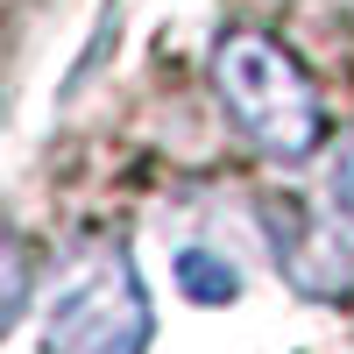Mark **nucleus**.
<instances>
[{
    "mask_svg": "<svg viewBox=\"0 0 354 354\" xmlns=\"http://www.w3.org/2000/svg\"><path fill=\"white\" fill-rule=\"evenodd\" d=\"M213 93L234 113V128H241L262 156H277V163H298V156H312L319 142H326V106H319L312 78L290 64L270 36H255V28L220 36Z\"/></svg>",
    "mask_w": 354,
    "mask_h": 354,
    "instance_id": "obj_1",
    "label": "nucleus"
},
{
    "mask_svg": "<svg viewBox=\"0 0 354 354\" xmlns=\"http://www.w3.org/2000/svg\"><path fill=\"white\" fill-rule=\"evenodd\" d=\"M50 354H142L149 347V298L121 248L85 255L78 270L50 290L43 312Z\"/></svg>",
    "mask_w": 354,
    "mask_h": 354,
    "instance_id": "obj_2",
    "label": "nucleus"
},
{
    "mask_svg": "<svg viewBox=\"0 0 354 354\" xmlns=\"http://www.w3.org/2000/svg\"><path fill=\"white\" fill-rule=\"evenodd\" d=\"M262 220H270L283 277L298 283L305 298H319V305L354 298V241L340 234V220H319L312 205H298V198H270Z\"/></svg>",
    "mask_w": 354,
    "mask_h": 354,
    "instance_id": "obj_3",
    "label": "nucleus"
},
{
    "mask_svg": "<svg viewBox=\"0 0 354 354\" xmlns=\"http://www.w3.org/2000/svg\"><path fill=\"white\" fill-rule=\"evenodd\" d=\"M177 283H185V298H198V305H227L234 290H241V270H234L227 255H213V248H185L177 255Z\"/></svg>",
    "mask_w": 354,
    "mask_h": 354,
    "instance_id": "obj_4",
    "label": "nucleus"
},
{
    "mask_svg": "<svg viewBox=\"0 0 354 354\" xmlns=\"http://www.w3.org/2000/svg\"><path fill=\"white\" fill-rule=\"evenodd\" d=\"M21 305H28V248H21V234L0 220V333L21 319Z\"/></svg>",
    "mask_w": 354,
    "mask_h": 354,
    "instance_id": "obj_5",
    "label": "nucleus"
},
{
    "mask_svg": "<svg viewBox=\"0 0 354 354\" xmlns=\"http://www.w3.org/2000/svg\"><path fill=\"white\" fill-rule=\"evenodd\" d=\"M333 192H340V205L354 213V135L340 142V156H333Z\"/></svg>",
    "mask_w": 354,
    "mask_h": 354,
    "instance_id": "obj_6",
    "label": "nucleus"
}]
</instances>
